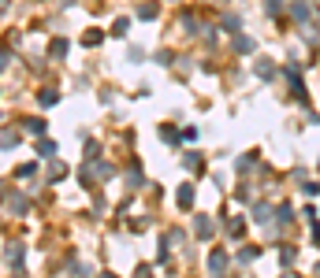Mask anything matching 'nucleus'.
Listing matches in <instances>:
<instances>
[{"mask_svg":"<svg viewBox=\"0 0 320 278\" xmlns=\"http://www.w3.org/2000/svg\"><path fill=\"white\" fill-rule=\"evenodd\" d=\"M265 12H268V15H276V12H283V0H265Z\"/></svg>","mask_w":320,"mask_h":278,"instance_id":"1","label":"nucleus"}]
</instances>
